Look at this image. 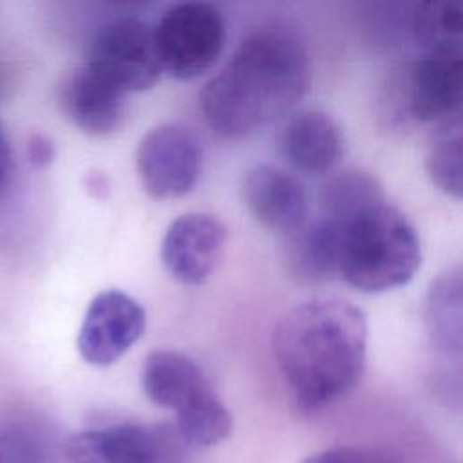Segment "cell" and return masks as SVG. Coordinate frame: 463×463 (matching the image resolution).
Returning <instances> with one entry per match:
<instances>
[{"instance_id": "6da1fadb", "label": "cell", "mask_w": 463, "mask_h": 463, "mask_svg": "<svg viewBox=\"0 0 463 463\" xmlns=\"http://www.w3.org/2000/svg\"><path fill=\"white\" fill-rule=\"evenodd\" d=\"M311 63L298 36L264 27L246 36L201 92L212 130L242 139L286 116L309 90Z\"/></svg>"}, {"instance_id": "7a4b0ae2", "label": "cell", "mask_w": 463, "mask_h": 463, "mask_svg": "<svg viewBox=\"0 0 463 463\" xmlns=\"http://www.w3.org/2000/svg\"><path fill=\"white\" fill-rule=\"evenodd\" d=\"M271 347L298 407L320 409L349 392L362 376L365 315L342 298L302 302L279 318Z\"/></svg>"}, {"instance_id": "3957f363", "label": "cell", "mask_w": 463, "mask_h": 463, "mask_svg": "<svg viewBox=\"0 0 463 463\" xmlns=\"http://www.w3.org/2000/svg\"><path fill=\"white\" fill-rule=\"evenodd\" d=\"M336 224L340 226L338 277L349 286L380 293L400 288L414 277L421 262L420 239L409 219L387 199Z\"/></svg>"}, {"instance_id": "277c9868", "label": "cell", "mask_w": 463, "mask_h": 463, "mask_svg": "<svg viewBox=\"0 0 463 463\" xmlns=\"http://www.w3.org/2000/svg\"><path fill=\"white\" fill-rule=\"evenodd\" d=\"M141 385L148 400L175 412V430L192 447H213L226 439L233 418L204 371L186 354L159 349L145 358Z\"/></svg>"}, {"instance_id": "5b68a950", "label": "cell", "mask_w": 463, "mask_h": 463, "mask_svg": "<svg viewBox=\"0 0 463 463\" xmlns=\"http://www.w3.org/2000/svg\"><path fill=\"white\" fill-rule=\"evenodd\" d=\"M463 52H423L392 80L391 116L407 123L436 127L461 118Z\"/></svg>"}, {"instance_id": "8992f818", "label": "cell", "mask_w": 463, "mask_h": 463, "mask_svg": "<svg viewBox=\"0 0 463 463\" xmlns=\"http://www.w3.org/2000/svg\"><path fill=\"white\" fill-rule=\"evenodd\" d=\"M154 42L163 72L175 80H195L221 58L226 24L212 4L184 2L163 13L154 25Z\"/></svg>"}, {"instance_id": "52a82bcc", "label": "cell", "mask_w": 463, "mask_h": 463, "mask_svg": "<svg viewBox=\"0 0 463 463\" xmlns=\"http://www.w3.org/2000/svg\"><path fill=\"white\" fill-rule=\"evenodd\" d=\"M123 94L150 89L161 76L154 25L139 18H116L94 34L85 61Z\"/></svg>"}, {"instance_id": "ba28073f", "label": "cell", "mask_w": 463, "mask_h": 463, "mask_svg": "<svg viewBox=\"0 0 463 463\" xmlns=\"http://www.w3.org/2000/svg\"><path fill=\"white\" fill-rule=\"evenodd\" d=\"M203 150L197 136L181 123H163L148 130L136 152L137 175L156 199L186 195L197 183Z\"/></svg>"}, {"instance_id": "9c48e42d", "label": "cell", "mask_w": 463, "mask_h": 463, "mask_svg": "<svg viewBox=\"0 0 463 463\" xmlns=\"http://www.w3.org/2000/svg\"><path fill=\"white\" fill-rule=\"evenodd\" d=\"M145 327L146 315L139 302L119 289H107L90 300L76 345L87 364L107 367L143 336Z\"/></svg>"}, {"instance_id": "30bf717a", "label": "cell", "mask_w": 463, "mask_h": 463, "mask_svg": "<svg viewBox=\"0 0 463 463\" xmlns=\"http://www.w3.org/2000/svg\"><path fill=\"white\" fill-rule=\"evenodd\" d=\"M226 239V226L217 217L201 212L179 215L163 237V264L177 282L199 286L219 264Z\"/></svg>"}, {"instance_id": "8fae6325", "label": "cell", "mask_w": 463, "mask_h": 463, "mask_svg": "<svg viewBox=\"0 0 463 463\" xmlns=\"http://www.w3.org/2000/svg\"><path fill=\"white\" fill-rule=\"evenodd\" d=\"M241 195L248 212L266 228L291 233L307 221V194L289 172L257 165L241 181Z\"/></svg>"}, {"instance_id": "7c38bea8", "label": "cell", "mask_w": 463, "mask_h": 463, "mask_svg": "<svg viewBox=\"0 0 463 463\" xmlns=\"http://www.w3.org/2000/svg\"><path fill=\"white\" fill-rule=\"evenodd\" d=\"M60 105L74 127L96 137L116 132L127 116V94L87 65L65 78Z\"/></svg>"}, {"instance_id": "4fadbf2b", "label": "cell", "mask_w": 463, "mask_h": 463, "mask_svg": "<svg viewBox=\"0 0 463 463\" xmlns=\"http://www.w3.org/2000/svg\"><path fill=\"white\" fill-rule=\"evenodd\" d=\"M282 156L300 172L326 174L344 157V134L326 112L306 109L293 114L279 137Z\"/></svg>"}, {"instance_id": "5bb4252c", "label": "cell", "mask_w": 463, "mask_h": 463, "mask_svg": "<svg viewBox=\"0 0 463 463\" xmlns=\"http://www.w3.org/2000/svg\"><path fill=\"white\" fill-rule=\"evenodd\" d=\"M161 430L136 423H119L81 430L65 443L71 463H154Z\"/></svg>"}, {"instance_id": "9a60e30c", "label": "cell", "mask_w": 463, "mask_h": 463, "mask_svg": "<svg viewBox=\"0 0 463 463\" xmlns=\"http://www.w3.org/2000/svg\"><path fill=\"white\" fill-rule=\"evenodd\" d=\"M284 260L291 277L304 284H320L338 277L340 226L322 215L306 221L288 233Z\"/></svg>"}, {"instance_id": "2e32d148", "label": "cell", "mask_w": 463, "mask_h": 463, "mask_svg": "<svg viewBox=\"0 0 463 463\" xmlns=\"http://www.w3.org/2000/svg\"><path fill=\"white\" fill-rule=\"evenodd\" d=\"M411 33L423 52H461L463 4L449 0L414 4Z\"/></svg>"}, {"instance_id": "e0dca14e", "label": "cell", "mask_w": 463, "mask_h": 463, "mask_svg": "<svg viewBox=\"0 0 463 463\" xmlns=\"http://www.w3.org/2000/svg\"><path fill=\"white\" fill-rule=\"evenodd\" d=\"M383 199L385 194L380 181L362 170L336 172L318 192L320 215L335 222H344Z\"/></svg>"}, {"instance_id": "ac0fdd59", "label": "cell", "mask_w": 463, "mask_h": 463, "mask_svg": "<svg viewBox=\"0 0 463 463\" xmlns=\"http://www.w3.org/2000/svg\"><path fill=\"white\" fill-rule=\"evenodd\" d=\"M461 271L438 277L427 295L425 320L432 342L445 351H461Z\"/></svg>"}, {"instance_id": "d6986e66", "label": "cell", "mask_w": 463, "mask_h": 463, "mask_svg": "<svg viewBox=\"0 0 463 463\" xmlns=\"http://www.w3.org/2000/svg\"><path fill=\"white\" fill-rule=\"evenodd\" d=\"M463 139L461 118L441 123L432 132L427 146L425 168L432 183L456 199L463 192Z\"/></svg>"}, {"instance_id": "ffe728a7", "label": "cell", "mask_w": 463, "mask_h": 463, "mask_svg": "<svg viewBox=\"0 0 463 463\" xmlns=\"http://www.w3.org/2000/svg\"><path fill=\"white\" fill-rule=\"evenodd\" d=\"M304 463H376V461L354 447H331L318 454H313Z\"/></svg>"}, {"instance_id": "44dd1931", "label": "cell", "mask_w": 463, "mask_h": 463, "mask_svg": "<svg viewBox=\"0 0 463 463\" xmlns=\"http://www.w3.org/2000/svg\"><path fill=\"white\" fill-rule=\"evenodd\" d=\"M27 159L33 166H49L54 159V143L40 132H33L27 139Z\"/></svg>"}, {"instance_id": "7402d4cb", "label": "cell", "mask_w": 463, "mask_h": 463, "mask_svg": "<svg viewBox=\"0 0 463 463\" xmlns=\"http://www.w3.org/2000/svg\"><path fill=\"white\" fill-rule=\"evenodd\" d=\"M11 170H13V152H11V145L5 136L4 125L0 121V188L7 183Z\"/></svg>"}, {"instance_id": "603a6c76", "label": "cell", "mask_w": 463, "mask_h": 463, "mask_svg": "<svg viewBox=\"0 0 463 463\" xmlns=\"http://www.w3.org/2000/svg\"><path fill=\"white\" fill-rule=\"evenodd\" d=\"M109 181L103 172H89L85 175V190L98 199H103L109 194Z\"/></svg>"}, {"instance_id": "cb8c5ba5", "label": "cell", "mask_w": 463, "mask_h": 463, "mask_svg": "<svg viewBox=\"0 0 463 463\" xmlns=\"http://www.w3.org/2000/svg\"><path fill=\"white\" fill-rule=\"evenodd\" d=\"M380 463H383V461H380Z\"/></svg>"}, {"instance_id": "d4e9b609", "label": "cell", "mask_w": 463, "mask_h": 463, "mask_svg": "<svg viewBox=\"0 0 463 463\" xmlns=\"http://www.w3.org/2000/svg\"><path fill=\"white\" fill-rule=\"evenodd\" d=\"M0 463H2V461H0Z\"/></svg>"}]
</instances>
